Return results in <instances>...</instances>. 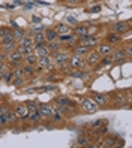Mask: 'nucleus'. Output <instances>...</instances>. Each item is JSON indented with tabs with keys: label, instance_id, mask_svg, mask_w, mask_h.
I'll return each mask as SVG.
<instances>
[{
	"label": "nucleus",
	"instance_id": "nucleus-16",
	"mask_svg": "<svg viewBox=\"0 0 132 148\" xmlns=\"http://www.w3.org/2000/svg\"><path fill=\"white\" fill-rule=\"evenodd\" d=\"M117 135H105V138L102 139V142L98 145V147H101V148H104V147H114L116 145V141H117Z\"/></svg>",
	"mask_w": 132,
	"mask_h": 148
},
{
	"label": "nucleus",
	"instance_id": "nucleus-8",
	"mask_svg": "<svg viewBox=\"0 0 132 148\" xmlns=\"http://www.w3.org/2000/svg\"><path fill=\"white\" fill-rule=\"evenodd\" d=\"M113 32H116L119 34H125L131 32V21H117L113 24Z\"/></svg>",
	"mask_w": 132,
	"mask_h": 148
},
{
	"label": "nucleus",
	"instance_id": "nucleus-6",
	"mask_svg": "<svg viewBox=\"0 0 132 148\" xmlns=\"http://www.w3.org/2000/svg\"><path fill=\"white\" fill-rule=\"evenodd\" d=\"M84 58H86V64H87V66L96 67V66H99V62H101L102 56H101L96 49H90V53L87 54Z\"/></svg>",
	"mask_w": 132,
	"mask_h": 148
},
{
	"label": "nucleus",
	"instance_id": "nucleus-45",
	"mask_svg": "<svg viewBox=\"0 0 132 148\" xmlns=\"http://www.w3.org/2000/svg\"><path fill=\"white\" fill-rule=\"evenodd\" d=\"M123 145H125V141H123V139H120V138H117L116 145H114V147H123Z\"/></svg>",
	"mask_w": 132,
	"mask_h": 148
},
{
	"label": "nucleus",
	"instance_id": "nucleus-25",
	"mask_svg": "<svg viewBox=\"0 0 132 148\" xmlns=\"http://www.w3.org/2000/svg\"><path fill=\"white\" fill-rule=\"evenodd\" d=\"M38 63V56L32 53V54H27V56H24L23 58V64H30V66H36Z\"/></svg>",
	"mask_w": 132,
	"mask_h": 148
},
{
	"label": "nucleus",
	"instance_id": "nucleus-17",
	"mask_svg": "<svg viewBox=\"0 0 132 148\" xmlns=\"http://www.w3.org/2000/svg\"><path fill=\"white\" fill-rule=\"evenodd\" d=\"M72 49H74V53H75V54L81 56V57H86L87 54L90 53V49H92V48H89L87 45H84V43H81V42H78Z\"/></svg>",
	"mask_w": 132,
	"mask_h": 148
},
{
	"label": "nucleus",
	"instance_id": "nucleus-7",
	"mask_svg": "<svg viewBox=\"0 0 132 148\" xmlns=\"http://www.w3.org/2000/svg\"><path fill=\"white\" fill-rule=\"evenodd\" d=\"M111 58L114 63H122L125 62L128 57V53H126V48L125 47H120V48H114V51L111 53Z\"/></svg>",
	"mask_w": 132,
	"mask_h": 148
},
{
	"label": "nucleus",
	"instance_id": "nucleus-19",
	"mask_svg": "<svg viewBox=\"0 0 132 148\" xmlns=\"http://www.w3.org/2000/svg\"><path fill=\"white\" fill-rule=\"evenodd\" d=\"M62 47H63V42H60L59 39H54V40H51V42H47V48H48V51H50V54H54V53H57V51H60Z\"/></svg>",
	"mask_w": 132,
	"mask_h": 148
},
{
	"label": "nucleus",
	"instance_id": "nucleus-39",
	"mask_svg": "<svg viewBox=\"0 0 132 148\" xmlns=\"http://www.w3.org/2000/svg\"><path fill=\"white\" fill-rule=\"evenodd\" d=\"M12 32V29L11 27H6V25H3V27H0V39L2 38H5L8 33H11Z\"/></svg>",
	"mask_w": 132,
	"mask_h": 148
},
{
	"label": "nucleus",
	"instance_id": "nucleus-24",
	"mask_svg": "<svg viewBox=\"0 0 132 148\" xmlns=\"http://www.w3.org/2000/svg\"><path fill=\"white\" fill-rule=\"evenodd\" d=\"M32 39H33V45H38V43H45V34H44V32H36L35 30V33L32 34Z\"/></svg>",
	"mask_w": 132,
	"mask_h": 148
},
{
	"label": "nucleus",
	"instance_id": "nucleus-13",
	"mask_svg": "<svg viewBox=\"0 0 132 148\" xmlns=\"http://www.w3.org/2000/svg\"><path fill=\"white\" fill-rule=\"evenodd\" d=\"M38 111L41 112L42 118H50L53 115V112H54V106H53L51 103H39Z\"/></svg>",
	"mask_w": 132,
	"mask_h": 148
},
{
	"label": "nucleus",
	"instance_id": "nucleus-43",
	"mask_svg": "<svg viewBox=\"0 0 132 148\" xmlns=\"http://www.w3.org/2000/svg\"><path fill=\"white\" fill-rule=\"evenodd\" d=\"M50 90H56V87L54 85H44V87H41V88H36V91H41V93L50 91Z\"/></svg>",
	"mask_w": 132,
	"mask_h": 148
},
{
	"label": "nucleus",
	"instance_id": "nucleus-4",
	"mask_svg": "<svg viewBox=\"0 0 132 148\" xmlns=\"http://www.w3.org/2000/svg\"><path fill=\"white\" fill-rule=\"evenodd\" d=\"M8 56V66H9L11 69L12 67H17V66H23V56L18 53V51H12V53H9V54H6Z\"/></svg>",
	"mask_w": 132,
	"mask_h": 148
},
{
	"label": "nucleus",
	"instance_id": "nucleus-12",
	"mask_svg": "<svg viewBox=\"0 0 132 148\" xmlns=\"http://www.w3.org/2000/svg\"><path fill=\"white\" fill-rule=\"evenodd\" d=\"M114 45H111V43H108V42H99V45L96 47V51H98V53L104 57V56H111V53L114 51Z\"/></svg>",
	"mask_w": 132,
	"mask_h": 148
},
{
	"label": "nucleus",
	"instance_id": "nucleus-48",
	"mask_svg": "<svg viewBox=\"0 0 132 148\" xmlns=\"http://www.w3.org/2000/svg\"><path fill=\"white\" fill-rule=\"evenodd\" d=\"M32 21H33L35 24H39V23H41V18H39V16H33Z\"/></svg>",
	"mask_w": 132,
	"mask_h": 148
},
{
	"label": "nucleus",
	"instance_id": "nucleus-49",
	"mask_svg": "<svg viewBox=\"0 0 132 148\" xmlns=\"http://www.w3.org/2000/svg\"><path fill=\"white\" fill-rule=\"evenodd\" d=\"M24 8H26V9H32V8H33V3H27V5H24Z\"/></svg>",
	"mask_w": 132,
	"mask_h": 148
},
{
	"label": "nucleus",
	"instance_id": "nucleus-2",
	"mask_svg": "<svg viewBox=\"0 0 132 148\" xmlns=\"http://www.w3.org/2000/svg\"><path fill=\"white\" fill-rule=\"evenodd\" d=\"M36 69H38V71L54 72V71H56V66H54V62H53L51 54H50V56H44V57H38Z\"/></svg>",
	"mask_w": 132,
	"mask_h": 148
},
{
	"label": "nucleus",
	"instance_id": "nucleus-30",
	"mask_svg": "<svg viewBox=\"0 0 132 148\" xmlns=\"http://www.w3.org/2000/svg\"><path fill=\"white\" fill-rule=\"evenodd\" d=\"M20 43V45H26V47H33V39L30 34H24V36H21L18 40H17Z\"/></svg>",
	"mask_w": 132,
	"mask_h": 148
},
{
	"label": "nucleus",
	"instance_id": "nucleus-47",
	"mask_svg": "<svg viewBox=\"0 0 132 148\" xmlns=\"http://www.w3.org/2000/svg\"><path fill=\"white\" fill-rule=\"evenodd\" d=\"M5 71H6V69H5V66H3V67H0V81L3 79V75H5Z\"/></svg>",
	"mask_w": 132,
	"mask_h": 148
},
{
	"label": "nucleus",
	"instance_id": "nucleus-51",
	"mask_svg": "<svg viewBox=\"0 0 132 148\" xmlns=\"http://www.w3.org/2000/svg\"><path fill=\"white\" fill-rule=\"evenodd\" d=\"M60 2H63V0H60Z\"/></svg>",
	"mask_w": 132,
	"mask_h": 148
},
{
	"label": "nucleus",
	"instance_id": "nucleus-32",
	"mask_svg": "<svg viewBox=\"0 0 132 148\" xmlns=\"http://www.w3.org/2000/svg\"><path fill=\"white\" fill-rule=\"evenodd\" d=\"M14 40H17V34H15V32L12 30L11 33H8L5 38L0 39V45H3V43H9V42H14Z\"/></svg>",
	"mask_w": 132,
	"mask_h": 148
},
{
	"label": "nucleus",
	"instance_id": "nucleus-40",
	"mask_svg": "<svg viewBox=\"0 0 132 148\" xmlns=\"http://www.w3.org/2000/svg\"><path fill=\"white\" fill-rule=\"evenodd\" d=\"M27 103V106H29V111H35V109H38V105L39 103L36 100H29V102H26Z\"/></svg>",
	"mask_w": 132,
	"mask_h": 148
},
{
	"label": "nucleus",
	"instance_id": "nucleus-10",
	"mask_svg": "<svg viewBox=\"0 0 132 148\" xmlns=\"http://www.w3.org/2000/svg\"><path fill=\"white\" fill-rule=\"evenodd\" d=\"M54 103H57V105H62V106H68L71 109H77V102L69 99L68 96H57V97L54 99Z\"/></svg>",
	"mask_w": 132,
	"mask_h": 148
},
{
	"label": "nucleus",
	"instance_id": "nucleus-18",
	"mask_svg": "<svg viewBox=\"0 0 132 148\" xmlns=\"http://www.w3.org/2000/svg\"><path fill=\"white\" fill-rule=\"evenodd\" d=\"M53 29L56 30L57 34H65V33H71L72 32V27L68 23H57Z\"/></svg>",
	"mask_w": 132,
	"mask_h": 148
},
{
	"label": "nucleus",
	"instance_id": "nucleus-36",
	"mask_svg": "<svg viewBox=\"0 0 132 148\" xmlns=\"http://www.w3.org/2000/svg\"><path fill=\"white\" fill-rule=\"evenodd\" d=\"M77 142H78V145H81V147H89L90 144V138L89 136H84V135H80L78 136V139H77Z\"/></svg>",
	"mask_w": 132,
	"mask_h": 148
},
{
	"label": "nucleus",
	"instance_id": "nucleus-41",
	"mask_svg": "<svg viewBox=\"0 0 132 148\" xmlns=\"http://www.w3.org/2000/svg\"><path fill=\"white\" fill-rule=\"evenodd\" d=\"M104 124V120H95L93 123H90V129H99Z\"/></svg>",
	"mask_w": 132,
	"mask_h": 148
},
{
	"label": "nucleus",
	"instance_id": "nucleus-28",
	"mask_svg": "<svg viewBox=\"0 0 132 148\" xmlns=\"http://www.w3.org/2000/svg\"><path fill=\"white\" fill-rule=\"evenodd\" d=\"M17 51L24 57V56H27V54H32V53H35V48L33 47H26V45H17Z\"/></svg>",
	"mask_w": 132,
	"mask_h": 148
},
{
	"label": "nucleus",
	"instance_id": "nucleus-50",
	"mask_svg": "<svg viewBox=\"0 0 132 148\" xmlns=\"http://www.w3.org/2000/svg\"><path fill=\"white\" fill-rule=\"evenodd\" d=\"M3 97H5V94H3V93H0V102L3 100Z\"/></svg>",
	"mask_w": 132,
	"mask_h": 148
},
{
	"label": "nucleus",
	"instance_id": "nucleus-20",
	"mask_svg": "<svg viewBox=\"0 0 132 148\" xmlns=\"http://www.w3.org/2000/svg\"><path fill=\"white\" fill-rule=\"evenodd\" d=\"M99 42H101V40H99V38H98V36H95V34H89V36H87L81 43H84V45H87L89 48H92V49H93V48H96V47L99 45Z\"/></svg>",
	"mask_w": 132,
	"mask_h": 148
},
{
	"label": "nucleus",
	"instance_id": "nucleus-1",
	"mask_svg": "<svg viewBox=\"0 0 132 148\" xmlns=\"http://www.w3.org/2000/svg\"><path fill=\"white\" fill-rule=\"evenodd\" d=\"M51 57H53V62H54V66H56V69H63V71L66 72L68 69H69V66H68V58H69V53L66 49H60V51H57V53H54V54H51Z\"/></svg>",
	"mask_w": 132,
	"mask_h": 148
},
{
	"label": "nucleus",
	"instance_id": "nucleus-11",
	"mask_svg": "<svg viewBox=\"0 0 132 148\" xmlns=\"http://www.w3.org/2000/svg\"><path fill=\"white\" fill-rule=\"evenodd\" d=\"M90 99H92L99 108H101V106H107L108 103H110V97H108L107 94H102V93H93V94L90 96Z\"/></svg>",
	"mask_w": 132,
	"mask_h": 148
},
{
	"label": "nucleus",
	"instance_id": "nucleus-44",
	"mask_svg": "<svg viewBox=\"0 0 132 148\" xmlns=\"http://www.w3.org/2000/svg\"><path fill=\"white\" fill-rule=\"evenodd\" d=\"M87 12H92V14H98V12H101V6H99V5H93L92 8H89V9H87Z\"/></svg>",
	"mask_w": 132,
	"mask_h": 148
},
{
	"label": "nucleus",
	"instance_id": "nucleus-34",
	"mask_svg": "<svg viewBox=\"0 0 132 148\" xmlns=\"http://www.w3.org/2000/svg\"><path fill=\"white\" fill-rule=\"evenodd\" d=\"M26 79H27V78H14L11 85H14L15 88H21V87L26 85Z\"/></svg>",
	"mask_w": 132,
	"mask_h": 148
},
{
	"label": "nucleus",
	"instance_id": "nucleus-42",
	"mask_svg": "<svg viewBox=\"0 0 132 148\" xmlns=\"http://www.w3.org/2000/svg\"><path fill=\"white\" fill-rule=\"evenodd\" d=\"M6 63H8V56L3 51H0V66H6Z\"/></svg>",
	"mask_w": 132,
	"mask_h": 148
},
{
	"label": "nucleus",
	"instance_id": "nucleus-31",
	"mask_svg": "<svg viewBox=\"0 0 132 148\" xmlns=\"http://www.w3.org/2000/svg\"><path fill=\"white\" fill-rule=\"evenodd\" d=\"M53 106H54V109H56V111H59V112H60V114L63 115V117H66V115H71V112H72V109H71V108H68V106H62V105H57V103H54Z\"/></svg>",
	"mask_w": 132,
	"mask_h": 148
},
{
	"label": "nucleus",
	"instance_id": "nucleus-23",
	"mask_svg": "<svg viewBox=\"0 0 132 148\" xmlns=\"http://www.w3.org/2000/svg\"><path fill=\"white\" fill-rule=\"evenodd\" d=\"M27 120L30 121V123H33V124H38L39 121L42 120V115H41V112H39L38 109H35V111H30V112H29Z\"/></svg>",
	"mask_w": 132,
	"mask_h": 148
},
{
	"label": "nucleus",
	"instance_id": "nucleus-9",
	"mask_svg": "<svg viewBox=\"0 0 132 148\" xmlns=\"http://www.w3.org/2000/svg\"><path fill=\"white\" fill-rule=\"evenodd\" d=\"M14 112L17 115H18V118H21L23 121L27 120L29 117V106H27V103H17V105L14 106Z\"/></svg>",
	"mask_w": 132,
	"mask_h": 148
},
{
	"label": "nucleus",
	"instance_id": "nucleus-21",
	"mask_svg": "<svg viewBox=\"0 0 132 148\" xmlns=\"http://www.w3.org/2000/svg\"><path fill=\"white\" fill-rule=\"evenodd\" d=\"M35 48V54L38 57H44V56H50V51L47 48V42L45 43H38V45H33Z\"/></svg>",
	"mask_w": 132,
	"mask_h": 148
},
{
	"label": "nucleus",
	"instance_id": "nucleus-22",
	"mask_svg": "<svg viewBox=\"0 0 132 148\" xmlns=\"http://www.w3.org/2000/svg\"><path fill=\"white\" fill-rule=\"evenodd\" d=\"M23 71H24V76L26 78H33L39 72L36 69V66H30V64H23Z\"/></svg>",
	"mask_w": 132,
	"mask_h": 148
},
{
	"label": "nucleus",
	"instance_id": "nucleus-37",
	"mask_svg": "<svg viewBox=\"0 0 132 148\" xmlns=\"http://www.w3.org/2000/svg\"><path fill=\"white\" fill-rule=\"evenodd\" d=\"M12 75H14V78H26L24 76V71H23V66L12 67Z\"/></svg>",
	"mask_w": 132,
	"mask_h": 148
},
{
	"label": "nucleus",
	"instance_id": "nucleus-46",
	"mask_svg": "<svg viewBox=\"0 0 132 148\" xmlns=\"http://www.w3.org/2000/svg\"><path fill=\"white\" fill-rule=\"evenodd\" d=\"M80 2H81V0H63V3H69V5H77Z\"/></svg>",
	"mask_w": 132,
	"mask_h": 148
},
{
	"label": "nucleus",
	"instance_id": "nucleus-15",
	"mask_svg": "<svg viewBox=\"0 0 132 148\" xmlns=\"http://www.w3.org/2000/svg\"><path fill=\"white\" fill-rule=\"evenodd\" d=\"M72 33L75 34L77 38H81V36H84V34L89 33V25L78 23L77 25H74V27H72Z\"/></svg>",
	"mask_w": 132,
	"mask_h": 148
},
{
	"label": "nucleus",
	"instance_id": "nucleus-26",
	"mask_svg": "<svg viewBox=\"0 0 132 148\" xmlns=\"http://www.w3.org/2000/svg\"><path fill=\"white\" fill-rule=\"evenodd\" d=\"M5 115H6V120H8V124H15L17 121H18V115L14 112L12 108H9L6 112H5Z\"/></svg>",
	"mask_w": 132,
	"mask_h": 148
},
{
	"label": "nucleus",
	"instance_id": "nucleus-29",
	"mask_svg": "<svg viewBox=\"0 0 132 148\" xmlns=\"http://www.w3.org/2000/svg\"><path fill=\"white\" fill-rule=\"evenodd\" d=\"M44 34H45V40H47V42H51V40H54V39H57V36H59V34L56 33V30L53 29V27L47 29L45 32H44Z\"/></svg>",
	"mask_w": 132,
	"mask_h": 148
},
{
	"label": "nucleus",
	"instance_id": "nucleus-35",
	"mask_svg": "<svg viewBox=\"0 0 132 148\" xmlns=\"http://www.w3.org/2000/svg\"><path fill=\"white\" fill-rule=\"evenodd\" d=\"M63 118H65V117L62 115L59 111H56V109H54V112H53V115L50 117V120L53 121V123H62V121H63Z\"/></svg>",
	"mask_w": 132,
	"mask_h": 148
},
{
	"label": "nucleus",
	"instance_id": "nucleus-14",
	"mask_svg": "<svg viewBox=\"0 0 132 148\" xmlns=\"http://www.w3.org/2000/svg\"><path fill=\"white\" fill-rule=\"evenodd\" d=\"M123 40V34H119L116 32H108L107 34H105V42L111 43V45H119V43H122Z\"/></svg>",
	"mask_w": 132,
	"mask_h": 148
},
{
	"label": "nucleus",
	"instance_id": "nucleus-3",
	"mask_svg": "<svg viewBox=\"0 0 132 148\" xmlns=\"http://www.w3.org/2000/svg\"><path fill=\"white\" fill-rule=\"evenodd\" d=\"M68 66L69 69H84L86 67V58L78 56V54H69L68 58Z\"/></svg>",
	"mask_w": 132,
	"mask_h": 148
},
{
	"label": "nucleus",
	"instance_id": "nucleus-27",
	"mask_svg": "<svg viewBox=\"0 0 132 148\" xmlns=\"http://www.w3.org/2000/svg\"><path fill=\"white\" fill-rule=\"evenodd\" d=\"M17 45H18V42L14 40V42H9V43H3V45H0V47H2V51L5 54H9V53L17 49Z\"/></svg>",
	"mask_w": 132,
	"mask_h": 148
},
{
	"label": "nucleus",
	"instance_id": "nucleus-33",
	"mask_svg": "<svg viewBox=\"0 0 132 148\" xmlns=\"http://www.w3.org/2000/svg\"><path fill=\"white\" fill-rule=\"evenodd\" d=\"M12 79H14L12 69H6V71H5V75H3V81H5L8 85H11V84H12Z\"/></svg>",
	"mask_w": 132,
	"mask_h": 148
},
{
	"label": "nucleus",
	"instance_id": "nucleus-38",
	"mask_svg": "<svg viewBox=\"0 0 132 148\" xmlns=\"http://www.w3.org/2000/svg\"><path fill=\"white\" fill-rule=\"evenodd\" d=\"M66 23L71 25V27H74V25L78 24V20L75 18V16H72V15H68V16H66Z\"/></svg>",
	"mask_w": 132,
	"mask_h": 148
},
{
	"label": "nucleus",
	"instance_id": "nucleus-5",
	"mask_svg": "<svg viewBox=\"0 0 132 148\" xmlns=\"http://www.w3.org/2000/svg\"><path fill=\"white\" fill-rule=\"evenodd\" d=\"M80 106H81L83 112H86V114H95V112L98 111V108H99L90 97H83Z\"/></svg>",
	"mask_w": 132,
	"mask_h": 148
},
{
	"label": "nucleus",
	"instance_id": "nucleus-52",
	"mask_svg": "<svg viewBox=\"0 0 132 148\" xmlns=\"http://www.w3.org/2000/svg\"><path fill=\"white\" fill-rule=\"evenodd\" d=\"M96 2H98V0H96Z\"/></svg>",
	"mask_w": 132,
	"mask_h": 148
}]
</instances>
